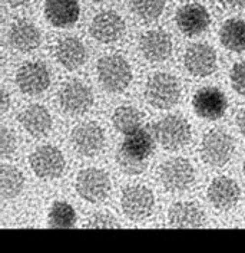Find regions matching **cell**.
<instances>
[{
    "label": "cell",
    "mask_w": 245,
    "mask_h": 253,
    "mask_svg": "<svg viewBox=\"0 0 245 253\" xmlns=\"http://www.w3.org/2000/svg\"><path fill=\"white\" fill-rule=\"evenodd\" d=\"M153 151L152 135L139 128L126 135L121 148L116 153V161L125 174L138 175L146 169V160Z\"/></svg>",
    "instance_id": "obj_1"
},
{
    "label": "cell",
    "mask_w": 245,
    "mask_h": 253,
    "mask_svg": "<svg viewBox=\"0 0 245 253\" xmlns=\"http://www.w3.org/2000/svg\"><path fill=\"white\" fill-rule=\"evenodd\" d=\"M98 79L107 92H122L132 81V69L122 56H105L98 61Z\"/></svg>",
    "instance_id": "obj_2"
},
{
    "label": "cell",
    "mask_w": 245,
    "mask_h": 253,
    "mask_svg": "<svg viewBox=\"0 0 245 253\" xmlns=\"http://www.w3.org/2000/svg\"><path fill=\"white\" fill-rule=\"evenodd\" d=\"M153 137L169 151H176L191 140V126L179 115H168L153 124Z\"/></svg>",
    "instance_id": "obj_3"
},
{
    "label": "cell",
    "mask_w": 245,
    "mask_h": 253,
    "mask_svg": "<svg viewBox=\"0 0 245 253\" xmlns=\"http://www.w3.org/2000/svg\"><path fill=\"white\" fill-rule=\"evenodd\" d=\"M145 95L153 108L168 110L179 101L181 86L175 77H172L171 74L161 72L149 78L145 88Z\"/></svg>",
    "instance_id": "obj_4"
},
{
    "label": "cell",
    "mask_w": 245,
    "mask_h": 253,
    "mask_svg": "<svg viewBox=\"0 0 245 253\" xmlns=\"http://www.w3.org/2000/svg\"><path fill=\"white\" fill-rule=\"evenodd\" d=\"M159 180L168 191L179 193L189 189L195 180V170L186 158L167 160L158 170Z\"/></svg>",
    "instance_id": "obj_5"
},
{
    "label": "cell",
    "mask_w": 245,
    "mask_h": 253,
    "mask_svg": "<svg viewBox=\"0 0 245 253\" xmlns=\"http://www.w3.org/2000/svg\"><path fill=\"white\" fill-rule=\"evenodd\" d=\"M232 153L234 140L230 134L222 129H211L205 134L201 144V157L207 164L212 167H222L230 161Z\"/></svg>",
    "instance_id": "obj_6"
},
{
    "label": "cell",
    "mask_w": 245,
    "mask_h": 253,
    "mask_svg": "<svg viewBox=\"0 0 245 253\" xmlns=\"http://www.w3.org/2000/svg\"><path fill=\"white\" fill-rule=\"evenodd\" d=\"M76 190L79 196L89 203H101L110 193V180L104 170L86 169L76 177Z\"/></svg>",
    "instance_id": "obj_7"
},
{
    "label": "cell",
    "mask_w": 245,
    "mask_h": 253,
    "mask_svg": "<svg viewBox=\"0 0 245 253\" xmlns=\"http://www.w3.org/2000/svg\"><path fill=\"white\" fill-rule=\"evenodd\" d=\"M31 167L39 178L53 180L61 177L65 170V157L59 148L53 145H42L32 153Z\"/></svg>",
    "instance_id": "obj_8"
},
{
    "label": "cell",
    "mask_w": 245,
    "mask_h": 253,
    "mask_svg": "<svg viewBox=\"0 0 245 253\" xmlns=\"http://www.w3.org/2000/svg\"><path fill=\"white\" fill-rule=\"evenodd\" d=\"M123 214L131 220H143L153 210L155 199L151 190L145 186H131L123 190L121 199Z\"/></svg>",
    "instance_id": "obj_9"
},
{
    "label": "cell",
    "mask_w": 245,
    "mask_h": 253,
    "mask_svg": "<svg viewBox=\"0 0 245 253\" xmlns=\"http://www.w3.org/2000/svg\"><path fill=\"white\" fill-rule=\"evenodd\" d=\"M92 104V91L80 81L68 82L59 92V105L69 115H82L91 110Z\"/></svg>",
    "instance_id": "obj_10"
},
{
    "label": "cell",
    "mask_w": 245,
    "mask_h": 253,
    "mask_svg": "<svg viewBox=\"0 0 245 253\" xmlns=\"http://www.w3.org/2000/svg\"><path fill=\"white\" fill-rule=\"evenodd\" d=\"M70 141L77 154L93 157L99 154L105 145V132L96 123H83L73 128Z\"/></svg>",
    "instance_id": "obj_11"
},
{
    "label": "cell",
    "mask_w": 245,
    "mask_h": 253,
    "mask_svg": "<svg viewBox=\"0 0 245 253\" xmlns=\"http://www.w3.org/2000/svg\"><path fill=\"white\" fill-rule=\"evenodd\" d=\"M192 107L199 118L215 121L225 114L228 102L221 89L205 86L195 92L192 98Z\"/></svg>",
    "instance_id": "obj_12"
},
{
    "label": "cell",
    "mask_w": 245,
    "mask_h": 253,
    "mask_svg": "<svg viewBox=\"0 0 245 253\" xmlns=\"http://www.w3.org/2000/svg\"><path fill=\"white\" fill-rule=\"evenodd\" d=\"M16 84L25 94L39 95L49 88L50 74L43 63L26 62L19 68L16 74Z\"/></svg>",
    "instance_id": "obj_13"
},
{
    "label": "cell",
    "mask_w": 245,
    "mask_h": 253,
    "mask_svg": "<svg viewBox=\"0 0 245 253\" xmlns=\"http://www.w3.org/2000/svg\"><path fill=\"white\" fill-rule=\"evenodd\" d=\"M184 65L191 75L208 77L216 69V53L207 43H194L185 52Z\"/></svg>",
    "instance_id": "obj_14"
},
{
    "label": "cell",
    "mask_w": 245,
    "mask_h": 253,
    "mask_svg": "<svg viewBox=\"0 0 245 253\" xmlns=\"http://www.w3.org/2000/svg\"><path fill=\"white\" fill-rule=\"evenodd\" d=\"M211 17L208 10L199 3H188L176 12V25L186 36H197L208 29Z\"/></svg>",
    "instance_id": "obj_15"
},
{
    "label": "cell",
    "mask_w": 245,
    "mask_h": 253,
    "mask_svg": "<svg viewBox=\"0 0 245 253\" xmlns=\"http://www.w3.org/2000/svg\"><path fill=\"white\" fill-rule=\"evenodd\" d=\"M139 49L149 62H162L172 53V39L165 31H149L142 35Z\"/></svg>",
    "instance_id": "obj_16"
},
{
    "label": "cell",
    "mask_w": 245,
    "mask_h": 253,
    "mask_svg": "<svg viewBox=\"0 0 245 253\" xmlns=\"http://www.w3.org/2000/svg\"><path fill=\"white\" fill-rule=\"evenodd\" d=\"M91 35L102 43H112L118 41L125 32L122 17L115 12H102L93 17L91 23Z\"/></svg>",
    "instance_id": "obj_17"
},
{
    "label": "cell",
    "mask_w": 245,
    "mask_h": 253,
    "mask_svg": "<svg viewBox=\"0 0 245 253\" xmlns=\"http://www.w3.org/2000/svg\"><path fill=\"white\" fill-rule=\"evenodd\" d=\"M241 189L230 177H216L208 187V199L219 210H230L238 203Z\"/></svg>",
    "instance_id": "obj_18"
},
{
    "label": "cell",
    "mask_w": 245,
    "mask_h": 253,
    "mask_svg": "<svg viewBox=\"0 0 245 253\" xmlns=\"http://www.w3.org/2000/svg\"><path fill=\"white\" fill-rule=\"evenodd\" d=\"M45 16L56 28H70L80 16V7L77 0H46Z\"/></svg>",
    "instance_id": "obj_19"
},
{
    "label": "cell",
    "mask_w": 245,
    "mask_h": 253,
    "mask_svg": "<svg viewBox=\"0 0 245 253\" xmlns=\"http://www.w3.org/2000/svg\"><path fill=\"white\" fill-rule=\"evenodd\" d=\"M169 224L172 227H202L205 224V214L197 203L178 202L169 209Z\"/></svg>",
    "instance_id": "obj_20"
},
{
    "label": "cell",
    "mask_w": 245,
    "mask_h": 253,
    "mask_svg": "<svg viewBox=\"0 0 245 253\" xmlns=\"http://www.w3.org/2000/svg\"><path fill=\"white\" fill-rule=\"evenodd\" d=\"M40 31L29 20H17L9 31V42L19 52H32L40 45Z\"/></svg>",
    "instance_id": "obj_21"
},
{
    "label": "cell",
    "mask_w": 245,
    "mask_h": 253,
    "mask_svg": "<svg viewBox=\"0 0 245 253\" xmlns=\"http://www.w3.org/2000/svg\"><path fill=\"white\" fill-rule=\"evenodd\" d=\"M20 124L33 137H43L52 128V117L49 111L37 104H33L19 117Z\"/></svg>",
    "instance_id": "obj_22"
},
{
    "label": "cell",
    "mask_w": 245,
    "mask_h": 253,
    "mask_svg": "<svg viewBox=\"0 0 245 253\" xmlns=\"http://www.w3.org/2000/svg\"><path fill=\"white\" fill-rule=\"evenodd\" d=\"M56 59L63 68L75 71L86 61V49L76 38H65L56 45Z\"/></svg>",
    "instance_id": "obj_23"
},
{
    "label": "cell",
    "mask_w": 245,
    "mask_h": 253,
    "mask_svg": "<svg viewBox=\"0 0 245 253\" xmlns=\"http://www.w3.org/2000/svg\"><path fill=\"white\" fill-rule=\"evenodd\" d=\"M221 43L232 52L245 50V20L230 19L219 31Z\"/></svg>",
    "instance_id": "obj_24"
},
{
    "label": "cell",
    "mask_w": 245,
    "mask_h": 253,
    "mask_svg": "<svg viewBox=\"0 0 245 253\" xmlns=\"http://www.w3.org/2000/svg\"><path fill=\"white\" fill-rule=\"evenodd\" d=\"M25 178L22 173L9 164H3L0 169V193L4 200L15 199L23 189Z\"/></svg>",
    "instance_id": "obj_25"
},
{
    "label": "cell",
    "mask_w": 245,
    "mask_h": 253,
    "mask_svg": "<svg viewBox=\"0 0 245 253\" xmlns=\"http://www.w3.org/2000/svg\"><path fill=\"white\" fill-rule=\"evenodd\" d=\"M142 120H143L142 112L131 105L116 108L113 112V117H112L113 126L125 135L139 129L142 126Z\"/></svg>",
    "instance_id": "obj_26"
},
{
    "label": "cell",
    "mask_w": 245,
    "mask_h": 253,
    "mask_svg": "<svg viewBox=\"0 0 245 253\" xmlns=\"http://www.w3.org/2000/svg\"><path fill=\"white\" fill-rule=\"evenodd\" d=\"M76 223V213L73 207L66 202H56L50 207L49 211V226L68 229L73 227Z\"/></svg>",
    "instance_id": "obj_27"
},
{
    "label": "cell",
    "mask_w": 245,
    "mask_h": 253,
    "mask_svg": "<svg viewBox=\"0 0 245 253\" xmlns=\"http://www.w3.org/2000/svg\"><path fill=\"white\" fill-rule=\"evenodd\" d=\"M134 13L143 20H155L162 15L165 0H131Z\"/></svg>",
    "instance_id": "obj_28"
},
{
    "label": "cell",
    "mask_w": 245,
    "mask_h": 253,
    "mask_svg": "<svg viewBox=\"0 0 245 253\" xmlns=\"http://www.w3.org/2000/svg\"><path fill=\"white\" fill-rule=\"evenodd\" d=\"M16 138L15 134L6 126H1L0 128V154L1 157L6 158L15 153Z\"/></svg>",
    "instance_id": "obj_29"
},
{
    "label": "cell",
    "mask_w": 245,
    "mask_h": 253,
    "mask_svg": "<svg viewBox=\"0 0 245 253\" xmlns=\"http://www.w3.org/2000/svg\"><path fill=\"white\" fill-rule=\"evenodd\" d=\"M85 227H92V229H115V227H121V224L115 220L110 214H107L105 211L96 213L91 216L89 221L85 224Z\"/></svg>",
    "instance_id": "obj_30"
},
{
    "label": "cell",
    "mask_w": 245,
    "mask_h": 253,
    "mask_svg": "<svg viewBox=\"0 0 245 253\" xmlns=\"http://www.w3.org/2000/svg\"><path fill=\"white\" fill-rule=\"evenodd\" d=\"M231 84L238 94L245 96V61L234 65L231 71Z\"/></svg>",
    "instance_id": "obj_31"
},
{
    "label": "cell",
    "mask_w": 245,
    "mask_h": 253,
    "mask_svg": "<svg viewBox=\"0 0 245 253\" xmlns=\"http://www.w3.org/2000/svg\"><path fill=\"white\" fill-rule=\"evenodd\" d=\"M9 105H10V98L6 89H1L0 91V112L1 114H6V111L9 110Z\"/></svg>",
    "instance_id": "obj_32"
},
{
    "label": "cell",
    "mask_w": 245,
    "mask_h": 253,
    "mask_svg": "<svg viewBox=\"0 0 245 253\" xmlns=\"http://www.w3.org/2000/svg\"><path fill=\"white\" fill-rule=\"evenodd\" d=\"M219 3L228 9H240L245 6V0H219Z\"/></svg>",
    "instance_id": "obj_33"
},
{
    "label": "cell",
    "mask_w": 245,
    "mask_h": 253,
    "mask_svg": "<svg viewBox=\"0 0 245 253\" xmlns=\"http://www.w3.org/2000/svg\"><path fill=\"white\" fill-rule=\"evenodd\" d=\"M237 126H238L240 132L245 137V108L240 111L237 115Z\"/></svg>",
    "instance_id": "obj_34"
},
{
    "label": "cell",
    "mask_w": 245,
    "mask_h": 253,
    "mask_svg": "<svg viewBox=\"0 0 245 253\" xmlns=\"http://www.w3.org/2000/svg\"><path fill=\"white\" fill-rule=\"evenodd\" d=\"M10 6H13V7H19V6H25V4H28L31 0H6Z\"/></svg>",
    "instance_id": "obj_35"
},
{
    "label": "cell",
    "mask_w": 245,
    "mask_h": 253,
    "mask_svg": "<svg viewBox=\"0 0 245 253\" xmlns=\"http://www.w3.org/2000/svg\"><path fill=\"white\" fill-rule=\"evenodd\" d=\"M92 1H104V0H92Z\"/></svg>",
    "instance_id": "obj_36"
},
{
    "label": "cell",
    "mask_w": 245,
    "mask_h": 253,
    "mask_svg": "<svg viewBox=\"0 0 245 253\" xmlns=\"http://www.w3.org/2000/svg\"><path fill=\"white\" fill-rule=\"evenodd\" d=\"M244 174H245V163H244Z\"/></svg>",
    "instance_id": "obj_37"
}]
</instances>
